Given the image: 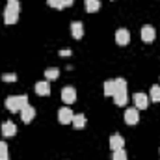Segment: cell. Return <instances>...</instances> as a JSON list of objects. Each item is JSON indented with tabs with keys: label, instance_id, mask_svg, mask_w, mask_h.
<instances>
[{
	"label": "cell",
	"instance_id": "1",
	"mask_svg": "<svg viewBox=\"0 0 160 160\" xmlns=\"http://www.w3.org/2000/svg\"><path fill=\"white\" fill-rule=\"evenodd\" d=\"M21 13V2L19 0H8V6L4 9V22L6 24H15Z\"/></svg>",
	"mask_w": 160,
	"mask_h": 160
},
{
	"label": "cell",
	"instance_id": "2",
	"mask_svg": "<svg viewBox=\"0 0 160 160\" xmlns=\"http://www.w3.org/2000/svg\"><path fill=\"white\" fill-rule=\"evenodd\" d=\"M28 104V97L26 95H15V97H8L6 99V108L11 114H21V110Z\"/></svg>",
	"mask_w": 160,
	"mask_h": 160
},
{
	"label": "cell",
	"instance_id": "3",
	"mask_svg": "<svg viewBox=\"0 0 160 160\" xmlns=\"http://www.w3.org/2000/svg\"><path fill=\"white\" fill-rule=\"evenodd\" d=\"M73 110L69 108V106H62L60 110H58V121L62 123V125H69L71 121H73Z\"/></svg>",
	"mask_w": 160,
	"mask_h": 160
},
{
	"label": "cell",
	"instance_id": "4",
	"mask_svg": "<svg viewBox=\"0 0 160 160\" xmlns=\"http://www.w3.org/2000/svg\"><path fill=\"white\" fill-rule=\"evenodd\" d=\"M62 101H63L65 104L75 102V101H77V89H75L73 86H65V88L62 89Z\"/></svg>",
	"mask_w": 160,
	"mask_h": 160
},
{
	"label": "cell",
	"instance_id": "5",
	"mask_svg": "<svg viewBox=\"0 0 160 160\" xmlns=\"http://www.w3.org/2000/svg\"><path fill=\"white\" fill-rule=\"evenodd\" d=\"M140 119V112H138V108L134 106V108H127L125 110V123L127 125H136Z\"/></svg>",
	"mask_w": 160,
	"mask_h": 160
},
{
	"label": "cell",
	"instance_id": "6",
	"mask_svg": "<svg viewBox=\"0 0 160 160\" xmlns=\"http://www.w3.org/2000/svg\"><path fill=\"white\" fill-rule=\"evenodd\" d=\"M142 39L145 41V43H151V41H155L157 38V32H155V26H151V24H145L143 28H142Z\"/></svg>",
	"mask_w": 160,
	"mask_h": 160
},
{
	"label": "cell",
	"instance_id": "7",
	"mask_svg": "<svg viewBox=\"0 0 160 160\" xmlns=\"http://www.w3.org/2000/svg\"><path fill=\"white\" fill-rule=\"evenodd\" d=\"M128 41H130V32L125 30V28H119V30L116 32V43L121 45V47H125Z\"/></svg>",
	"mask_w": 160,
	"mask_h": 160
},
{
	"label": "cell",
	"instance_id": "8",
	"mask_svg": "<svg viewBox=\"0 0 160 160\" xmlns=\"http://www.w3.org/2000/svg\"><path fill=\"white\" fill-rule=\"evenodd\" d=\"M34 118H36V108L30 106V104H26V106L21 110V119L24 121V123H30Z\"/></svg>",
	"mask_w": 160,
	"mask_h": 160
},
{
	"label": "cell",
	"instance_id": "9",
	"mask_svg": "<svg viewBox=\"0 0 160 160\" xmlns=\"http://www.w3.org/2000/svg\"><path fill=\"white\" fill-rule=\"evenodd\" d=\"M147 104H149V99H147L145 93H136V95H134V106H136L138 110H145Z\"/></svg>",
	"mask_w": 160,
	"mask_h": 160
},
{
	"label": "cell",
	"instance_id": "10",
	"mask_svg": "<svg viewBox=\"0 0 160 160\" xmlns=\"http://www.w3.org/2000/svg\"><path fill=\"white\" fill-rule=\"evenodd\" d=\"M110 149H112V151L125 149V140L121 138V134H112V136H110Z\"/></svg>",
	"mask_w": 160,
	"mask_h": 160
},
{
	"label": "cell",
	"instance_id": "11",
	"mask_svg": "<svg viewBox=\"0 0 160 160\" xmlns=\"http://www.w3.org/2000/svg\"><path fill=\"white\" fill-rule=\"evenodd\" d=\"M2 134L8 138V136H15L17 134V125L13 121H4L2 123Z\"/></svg>",
	"mask_w": 160,
	"mask_h": 160
},
{
	"label": "cell",
	"instance_id": "12",
	"mask_svg": "<svg viewBox=\"0 0 160 160\" xmlns=\"http://www.w3.org/2000/svg\"><path fill=\"white\" fill-rule=\"evenodd\" d=\"M36 93L41 95V97H45V95H48L50 93V84L47 82V80H41L36 84Z\"/></svg>",
	"mask_w": 160,
	"mask_h": 160
},
{
	"label": "cell",
	"instance_id": "13",
	"mask_svg": "<svg viewBox=\"0 0 160 160\" xmlns=\"http://www.w3.org/2000/svg\"><path fill=\"white\" fill-rule=\"evenodd\" d=\"M71 34H73L75 39H82V38H84V26H82V22L75 21V22L71 24Z\"/></svg>",
	"mask_w": 160,
	"mask_h": 160
},
{
	"label": "cell",
	"instance_id": "14",
	"mask_svg": "<svg viewBox=\"0 0 160 160\" xmlns=\"http://www.w3.org/2000/svg\"><path fill=\"white\" fill-rule=\"evenodd\" d=\"M84 6H86L88 13H95V11L101 9V2L99 0H84Z\"/></svg>",
	"mask_w": 160,
	"mask_h": 160
},
{
	"label": "cell",
	"instance_id": "15",
	"mask_svg": "<svg viewBox=\"0 0 160 160\" xmlns=\"http://www.w3.org/2000/svg\"><path fill=\"white\" fill-rule=\"evenodd\" d=\"M127 101H128L127 91H118V93L114 95V102H116L118 106H125V104H127Z\"/></svg>",
	"mask_w": 160,
	"mask_h": 160
},
{
	"label": "cell",
	"instance_id": "16",
	"mask_svg": "<svg viewBox=\"0 0 160 160\" xmlns=\"http://www.w3.org/2000/svg\"><path fill=\"white\" fill-rule=\"evenodd\" d=\"M71 123H73V127H75L77 130H78V128H84V127H86V116H84V114H77V116H73V121H71Z\"/></svg>",
	"mask_w": 160,
	"mask_h": 160
},
{
	"label": "cell",
	"instance_id": "17",
	"mask_svg": "<svg viewBox=\"0 0 160 160\" xmlns=\"http://www.w3.org/2000/svg\"><path fill=\"white\" fill-rule=\"evenodd\" d=\"M104 95L106 97H114L116 95V82L114 80H106L104 82Z\"/></svg>",
	"mask_w": 160,
	"mask_h": 160
},
{
	"label": "cell",
	"instance_id": "18",
	"mask_svg": "<svg viewBox=\"0 0 160 160\" xmlns=\"http://www.w3.org/2000/svg\"><path fill=\"white\" fill-rule=\"evenodd\" d=\"M58 77H60V71H58L56 67H50V69L45 71V78L47 80H56Z\"/></svg>",
	"mask_w": 160,
	"mask_h": 160
},
{
	"label": "cell",
	"instance_id": "19",
	"mask_svg": "<svg viewBox=\"0 0 160 160\" xmlns=\"http://www.w3.org/2000/svg\"><path fill=\"white\" fill-rule=\"evenodd\" d=\"M149 95H151L153 102H160V86H153L151 91H149Z\"/></svg>",
	"mask_w": 160,
	"mask_h": 160
},
{
	"label": "cell",
	"instance_id": "20",
	"mask_svg": "<svg viewBox=\"0 0 160 160\" xmlns=\"http://www.w3.org/2000/svg\"><path fill=\"white\" fill-rule=\"evenodd\" d=\"M116 93L118 91H127V80L125 78H116Z\"/></svg>",
	"mask_w": 160,
	"mask_h": 160
},
{
	"label": "cell",
	"instance_id": "21",
	"mask_svg": "<svg viewBox=\"0 0 160 160\" xmlns=\"http://www.w3.org/2000/svg\"><path fill=\"white\" fill-rule=\"evenodd\" d=\"M0 160H9V157H8V145H6V142H0Z\"/></svg>",
	"mask_w": 160,
	"mask_h": 160
},
{
	"label": "cell",
	"instance_id": "22",
	"mask_svg": "<svg viewBox=\"0 0 160 160\" xmlns=\"http://www.w3.org/2000/svg\"><path fill=\"white\" fill-rule=\"evenodd\" d=\"M47 4L50 6V8H54V9H63L65 6H63V0H47Z\"/></svg>",
	"mask_w": 160,
	"mask_h": 160
},
{
	"label": "cell",
	"instance_id": "23",
	"mask_svg": "<svg viewBox=\"0 0 160 160\" xmlns=\"http://www.w3.org/2000/svg\"><path fill=\"white\" fill-rule=\"evenodd\" d=\"M112 160H127V153H125V149H118V151H114Z\"/></svg>",
	"mask_w": 160,
	"mask_h": 160
},
{
	"label": "cell",
	"instance_id": "24",
	"mask_svg": "<svg viewBox=\"0 0 160 160\" xmlns=\"http://www.w3.org/2000/svg\"><path fill=\"white\" fill-rule=\"evenodd\" d=\"M2 80H6V82H15V80H17V75H15V73H8V75L4 73V75H2Z\"/></svg>",
	"mask_w": 160,
	"mask_h": 160
},
{
	"label": "cell",
	"instance_id": "25",
	"mask_svg": "<svg viewBox=\"0 0 160 160\" xmlns=\"http://www.w3.org/2000/svg\"><path fill=\"white\" fill-rule=\"evenodd\" d=\"M60 56H71V48H62L60 50Z\"/></svg>",
	"mask_w": 160,
	"mask_h": 160
},
{
	"label": "cell",
	"instance_id": "26",
	"mask_svg": "<svg viewBox=\"0 0 160 160\" xmlns=\"http://www.w3.org/2000/svg\"><path fill=\"white\" fill-rule=\"evenodd\" d=\"M73 2H75V0H63V6L69 8V6H73Z\"/></svg>",
	"mask_w": 160,
	"mask_h": 160
}]
</instances>
